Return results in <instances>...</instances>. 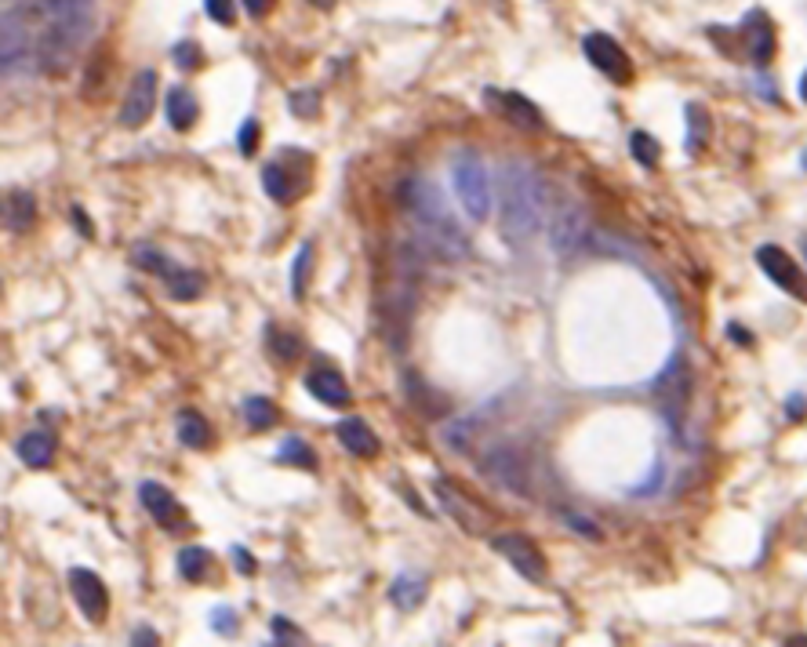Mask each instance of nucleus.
Here are the masks:
<instances>
[{"mask_svg": "<svg viewBox=\"0 0 807 647\" xmlns=\"http://www.w3.org/2000/svg\"><path fill=\"white\" fill-rule=\"evenodd\" d=\"M95 26V0H26L4 11V77H62Z\"/></svg>", "mask_w": 807, "mask_h": 647, "instance_id": "obj_1", "label": "nucleus"}, {"mask_svg": "<svg viewBox=\"0 0 807 647\" xmlns=\"http://www.w3.org/2000/svg\"><path fill=\"white\" fill-rule=\"evenodd\" d=\"M397 193L400 208L408 211L411 222H415L422 251H429V255H437L444 262H466L473 255L466 229L451 215L448 197H444V190H440L437 182L426 179V175H408V179L400 182Z\"/></svg>", "mask_w": 807, "mask_h": 647, "instance_id": "obj_2", "label": "nucleus"}, {"mask_svg": "<svg viewBox=\"0 0 807 647\" xmlns=\"http://www.w3.org/2000/svg\"><path fill=\"white\" fill-rule=\"evenodd\" d=\"M495 197H499L502 208V237L513 244V248H524L531 244L542 226V208H546V197H542V179L528 164L520 160H506L495 175Z\"/></svg>", "mask_w": 807, "mask_h": 647, "instance_id": "obj_3", "label": "nucleus"}, {"mask_svg": "<svg viewBox=\"0 0 807 647\" xmlns=\"http://www.w3.org/2000/svg\"><path fill=\"white\" fill-rule=\"evenodd\" d=\"M309 182H313V153L295 150V146H280L262 168V190L280 208L299 204L306 197Z\"/></svg>", "mask_w": 807, "mask_h": 647, "instance_id": "obj_4", "label": "nucleus"}, {"mask_svg": "<svg viewBox=\"0 0 807 647\" xmlns=\"http://www.w3.org/2000/svg\"><path fill=\"white\" fill-rule=\"evenodd\" d=\"M131 262L139 269H146V273H153V277H160V284L168 288V295L175 302H193L208 288L204 273H197V269L190 266H179L168 251L153 248V244H135V248H131Z\"/></svg>", "mask_w": 807, "mask_h": 647, "instance_id": "obj_5", "label": "nucleus"}, {"mask_svg": "<svg viewBox=\"0 0 807 647\" xmlns=\"http://www.w3.org/2000/svg\"><path fill=\"white\" fill-rule=\"evenodd\" d=\"M451 182H455V193H459L462 208L473 222H484L491 215V179L484 160L473 150H459L451 157Z\"/></svg>", "mask_w": 807, "mask_h": 647, "instance_id": "obj_6", "label": "nucleus"}, {"mask_svg": "<svg viewBox=\"0 0 807 647\" xmlns=\"http://www.w3.org/2000/svg\"><path fill=\"white\" fill-rule=\"evenodd\" d=\"M480 473L488 480H495L499 488L513 491L520 498L535 495V458L524 455L517 444H499L488 455L480 458Z\"/></svg>", "mask_w": 807, "mask_h": 647, "instance_id": "obj_7", "label": "nucleus"}, {"mask_svg": "<svg viewBox=\"0 0 807 647\" xmlns=\"http://www.w3.org/2000/svg\"><path fill=\"white\" fill-rule=\"evenodd\" d=\"M589 237V219L582 204L564 193H553V208H549V244L557 255H575Z\"/></svg>", "mask_w": 807, "mask_h": 647, "instance_id": "obj_8", "label": "nucleus"}, {"mask_svg": "<svg viewBox=\"0 0 807 647\" xmlns=\"http://www.w3.org/2000/svg\"><path fill=\"white\" fill-rule=\"evenodd\" d=\"M491 549H495L502 560H509V568L517 571L524 582H535V586H542V582H546L549 568H546V557L538 553L535 538L520 535V531H509V535L491 538Z\"/></svg>", "mask_w": 807, "mask_h": 647, "instance_id": "obj_9", "label": "nucleus"}, {"mask_svg": "<svg viewBox=\"0 0 807 647\" xmlns=\"http://www.w3.org/2000/svg\"><path fill=\"white\" fill-rule=\"evenodd\" d=\"M582 51H586L589 66L597 73H604V77L611 80V84H629L633 80V62H629V55L622 51V44H618L611 33H586L582 37Z\"/></svg>", "mask_w": 807, "mask_h": 647, "instance_id": "obj_10", "label": "nucleus"}, {"mask_svg": "<svg viewBox=\"0 0 807 647\" xmlns=\"http://www.w3.org/2000/svg\"><path fill=\"white\" fill-rule=\"evenodd\" d=\"M70 593L80 615L88 618L91 626H102L110 615V589L102 586V578L88 568H70Z\"/></svg>", "mask_w": 807, "mask_h": 647, "instance_id": "obj_11", "label": "nucleus"}, {"mask_svg": "<svg viewBox=\"0 0 807 647\" xmlns=\"http://www.w3.org/2000/svg\"><path fill=\"white\" fill-rule=\"evenodd\" d=\"M757 266L764 269L771 277V284H778L786 295L807 302V277H804V269L793 262V255H786V251L775 248V244H764V248H757Z\"/></svg>", "mask_w": 807, "mask_h": 647, "instance_id": "obj_12", "label": "nucleus"}, {"mask_svg": "<svg viewBox=\"0 0 807 647\" xmlns=\"http://www.w3.org/2000/svg\"><path fill=\"white\" fill-rule=\"evenodd\" d=\"M153 110H157V73L142 70L139 77L128 84V91H124V102H120V124L135 131L153 117Z\"/></svg>", "mask_w": 807, "mask_h": 647, "instance_id": "obj_13", "label": "nucleus"}, {"mask_svg": "<svg viewBox=\"0 0 807 647\" xmlns=\"http://www.w3.org/2000/svg\"><path fill=\"white\" fill-rule=\"evenodd\" d=\"M139 502H142V509L157 520L160 528H168V531L186 528V509H182V502L171 495V488H164V484H157V480H142Z\"/></svg>", "mask_w": 807, "mask_h": 647, "instance_id": "obj_14", "label": "nucleus"}, {"mask_svg": "<svg viewBox=\"0 0 807 647\" xmlns=\"http://www.w3.org/2000/svg\"><path fill=\"white\" fill-rule=\"evenodd\" d=\"M484 99H488L491 110L499 113L502 120H509L513 128H520V131H538V128H542V113H538V106L528 99V95H520V91L488 88V91H484Z\"/></svg>", "mask_w": 807, "mask_h": 647, "instance_id": "obj_15", "label": "nucleus"}, {"mask_svg": "<svg viewBox=\"0 0 807 647\" xmlns=\"http://www.w3.org/2000/svg\"><path fill=\"white\" fill-rule=\"evenodd\" d=\"M742 44H746V55L757 66H768L775 59V26L764 11H749L746 22H742Z\"/></svg>", "mask_w": 807, "mask_h": 647, "instance_id": "obj_16", "label": "nucleus"}, {"mask_svg": "<svg viewBox=\"0 0 807 647\" xmlns=\"http://www.w3.org/2000/svg\"><path fill=\"white\" fill-rule=\"evenodd\" d=\"M306 389L320 400V404H328V408H349V404H353V389H349V382L342 379L335 368L309 371Z\"/></svg>", "mask_w": 807, "mask_h": 647, "instance_id": "obj_17", "label": "nucleus"}, {"mask_svg": "<svg viewBox=\"0 0 807 647\" xmlns=\"http://www.w3.org/2000/svg\"><path fill=\"white\" fill-rule=\"evenodd\" d=\"M433 495H437V502L444 506V513H451V517L459 520L462 531H469V535H480V531H484L480 509L473 506V502H466L455 484H448V480H433Z\"/></svg>", "mask_w": 807, "mask_h": 647, "instance_id": "obj_18", "label": "nucleus"}, {"mask_svg": "<svg viewBox=\"0 0 807 647\" xmlns=\"http://www.w3.org/2000/svg\"><path fill=\"white\" fill-rule=\"evenodd\" d=\"M335 437H339V444L349 455H357V458H375L382 451V440L375 437V429L364 419H342L339 426H335Z\"/></svg>", "mask_w": 807, "mask_h": 647, "instance_id": "obj_19", "label": "nucleus"}, {"mask_svg": "<svg viewBox=\"0 0 807 647\" xmlns=\"http://www.w3.org/2000/svg\"><path fill=\"white\" fill-rule=\"evenodd\" d=\"M164 117H168V124L175 131H190L200 117L197 95H193L190 88H182V84L168 88V95H164Z\"/></svg>", "mask_w": 807, "mask_h": 647, "instance_id": "obj_20", "label": "nucleus"}, {"mask_svg": "<svg viewBox=\"0 0 807 647\" xmlns=\"http://www.w3.org/2000/svg\"><path fill=\"white\" fill-rule=\"evenodd\" d=\"M429 593V578L419 575V571H400L393 582H389V600L397 604L400 611H415L426 600Z\"/></svg>", "mask_w": 807, "mask_h": 647, "instance_id": "obj_21", "label": "nucleus"}, {"mask_svg": "<svg viewBox=\"0 0 807 647\" xmlns=\"http://www.w3.org/2000/svg\"><path fill=\"white\" fill-rule=\"evenodd\" d=\"M404 389H408V397H411V408L419 411V415H426V419H440V415L451 411V400H429V397H437V389L429 386L426 379H419L415 371H404Z\"/></svg>", "mask_w": 807, "mask_h": 647, "instance_id": "obj_22", "label": "nucleus"}, {"mask_svg": "<svg viewBox=\"0 0 807 647\" xmlns=\"http://www.w3.org/2000/svg\"><path fill=\"white\" fill-rule=\"evenodd\" d=\"M37 222V200L26 190H11L4 197V229L8 233H26Z\"/></svg>", "mask_w": 807, "mask_h": 647, "instance_id": "obj_23", "label": "nucleus"}, {"mask_svg": "<svg viewBox=\"0 0 807 647\" xmlns=\"http://www.w3.org/2000/svg\"><path fill=\"white\" fill-rule=\"evenodd\" d=\"M15 451H19V458L30 469H44V466H51V458H55V437L44 433V429H30V433H22L19 437Z\"/></svg>", "mask_w": 807, "mask_h": 647, "instance_id": "obj_24", "label": "nucleus"}, {"mask_svg": "<svg viewBox=\"0 0 807 647\" xmlns=\"http://www.w3.org/2000/svg\"><path fill=\"white\" fill-rule=\"evenodd\" d=\"M175 433H179V444H186L190 451H204L211 448V426L208 419L193 408H182L175 415Z\"/></svg>", "mask_w": 807, "mask_h": 647, "instance_id": "obj_25", "label": "nucleus"}, {"mask_svg": "<svg viewBox=\"0 0 807 647\" xmlns=\"http://www.w3.org/2000/svg\"><path fill=\"white\" fill-rule=\"evenodd\" d=\"M175 564H179V575L186 578V582H204L211 571V564H215V553L204 546H182L179 557H175Z\"/></svg>", "mask_w": 807, "mask_h": 647, "instance_id": "obj_26", "label": "nucleus"}, {"mask_svg": "<svg viewBox=\"0 0 807 647\" xmlns=\"http://www.w3.org/2000/svg\"><path fill=\"white\" fill-rule=\"evenodd\" d=\"M277 462L280 466H295V469H317V451L309 448L302 437H284L277 448Z\"/></svg>", "mask_w": 807, "mask_h": 647, "instance_id": "obj_27", "label": "nucleus"}, {"mask_svg": "<svg viewBox=\"0 0 807 647\" xmlns=\"http://www.w3.org/2000/svg\"><path fill=\"white\" fill-rule=\"evenodd\" d=\"M684 120H688V153L695 157V153H702V146L709 142V135H713V120H709V113L698 106V102H691L688 110H684Z\"/></svg>", "mask_w": 807, "mask_h": 647, "instance_id": "obj_28", "label": "nucleus"}, {"mask_svg": "<svg viewBox=\"0 0 807 647\" xmlns=\"http://www.w3.org/2000/svg\"><path fill=\"white\" fill-rule=\"evenodd\" d=\"M269 353L280 360V364H295V360L302 357V349H306V342H302V335H295V331H280V328H269Z\"/></svg>", "mask_w": 807, "mask_h": 647, "instance_id": "obj_29", "label": "nucleus"}, {"mask_svg": "<svg viewBox=\"0 0 807 647\" xmlns=\"http://www.w3.org/2000/svg\"><path fill=\"white\" fill-rule=\"evenodd\" d=\"M244 419H248V426L255 429V433H262V429L277 426V408H273L266 397H248L244 400Z\"/></svg>", "mask_w": 807, "mask_h": 647, "instance_id": "obj_30", "label": "nucleus"}, {"mask_svg": "<svg viewBox=\"0 0 807 647\" xmlns=\"http://www.w3.org/2000/svg\"><path fill=\"white\" fill-rule=\"evenodd\" d=\"M309 262H313V244H299L295 262H291V299L302 302L306 299V277H309Z\"/></svg>", "mask_w": 807, "mask_h": 647, "instance_id": "obj_31", "label": "nucleus"}, {"mask_svg": "<svg viewBox=\"0 0 807 647\" xmlns=\"http://www.w3.org/2000/svg\"><path fill=\"white\" fill-rule=\"evenodd\" d=\"M629 153H633V160H637L640 168H655L658 157H662V146L651 139L648 131H633L629 135Z\"/></svg>", "mask_w": 807, "mask_h": 647, "instance_id": "obj_32", "label": "nucleus"}, {"mask_svg": "<svg viewBox=\"0 0 807 647\" xmlns=\"http://www.w3.org/2000/svg\"><path fill=\"white\" fill-rule=\"evenodd\" d=\"M288 110L299 120H313L320 113V91L317 88H299L288 95Z\"/></svg>", "mask_w": 807, "mask_h": 647, "instance_id": "obj_33", "label": "nucleus"}, {"mask_svg": "<svg viewBox=\"0 0 807 647\" xmlns=\"http://www.w3.org/2000/svg\"><path fill=\"white\" fill-rule=\"evenodd\" d=\"M171 62H175L182 73L200 70V62H204V55H200V44H197V40H179V44L171 48Z\"/></svg>", "mask_w": 807, "mask_h": 647, "instance_id": "obj_34", "label": "nucleus"}, {"mask_svg": "<svg viewBox=\"0 0 807 647\" xmlns=\"http://www.w3.org/2000/svg\"><path fill=\"white\" fill-rule=\"evenodd\" d=\"M269 629H273V644H306V633H302L295 622H288L284 615L273 618Z\"/></svg>", "mask_w": 807, "mask_h": 647, "instance_id": "obj_35", "label": "nucleus"}, {"mask_svg": "<svg viewBox=\"0 0 807 647\" xmlns=\"http://www.w3.org/2000/svg\"><path fill=\"white\" fill-rule=\"evenodd\" d=\"M237 150H240V157H255V153H259V120L255 117H248L244 124H240Z\"/></svg>", "mask_w": 807, "mask_h": 647, "instance_id": "obj_36", "label": "nucleus"}, {"mask_svg": "<svg viewBox=\"0 0 807 647\" xmlns=\"http://www.w3.org/2000/svg\"><path fill=\"white\" fill-rule=\"evenodd\" d=\"M204 11H208V19H215L219 26H237V4L233 0H204Z\"/></svg>", "mask_w": 807, "mask_h": 647, "instance_id": "obj_37", "label": "nucleus"}, {"mask_svg": "<svg viewBox=\"0 0 807 647\" xmlns=\"http://www.w3.org/2000/svg\"><path fill=\"white\" fill-rule=\"evenodd\" d=\"M240 626V615L233 608H226V604H219V608L211 611V629L215 633H222V637H233Z\"/></svg>", "mask_w": 807, "mask_h": 647, "instance_id": "obj_38", "label": "nucleus"}, {"mask_svg": "<svg viewBox=\"0 0 807 647\" xmlns=\"http://www.w3.org/2000/svg\"><path fill=\"white\" fill-rule=\"evenodd\" d=\"M230 553H233V564H237L240 575H251V571H255V557H251L244 546H233Z\"/></svg>", "mask_w": 807, "mask_h": 647, "instance_id": "obj_39", "label": "nucleus"}, {"mask_svg": "<svg viewBox=\"0 0 807 647\" xmlns=\"http://www.w3.org/2000/svg\"><path fill=\"white\" fill-rule=\"evenodd\" d=\"M240 4H244V11H248L251 19H266L277 0H240Z\"/></svg>", "mask_w": 807, "mask_h": 647, "instance_id": "obj_40", "label": "nucleus"}, {"mask_svg": "<svg viewBox=\"0 0 807 647\" xmlns=\"http://www.w3.org/2000/svg\"><path fill=\"white\" fill-rule=\"evenodd\" d=\"M564 524H571L575 531H582L586 538H600V528L597 524H586V520L578 517V513H564Z\"/></svg>", "mask_w": 807, "mask_h": 647, "instance_id": "obj_41", "label": "nucleus"}, {"mask_svg": "<svg viewBox=\"0 0 807 647\" xmlns=\"http://www.w3.org/2000/svg\"><path fill=\"white\" fill-rule=\"evenodd\" d=\"M128 644H139V647H153V644H160V637L153 633L150 626H139L135 633L128 637Z\"/></svg>", "mask_w": 807, "mask_h": 647, "instance_id": "obj_42", "label": "nucleus"}, {"mask_svg": "<svg viewBox=\"0 0 807 647\" xmlns=\"http://www.w3.org/2000/svg\"><path fill=\"white\" fill-rule=\"evenodd\" d=\"M70 219H73V222H77V229H80V237H88V240H91V237H95V229H91V222H88V215H84V211H80V208H73V211H70Z\"/></svg>", "mask_w": 807, "mask_h": 647, "instance_id": "obj_43", "label": "nucleus"}, {"mask_svg": "<svg viewBox=\"0 0 807 647\" xmlns=\"http://www.w3.org/2000/svg\"><path fill=\"white\" fill-rule=\"evenodd\" d=\"M728 335H731V339H738V346H749V331H742L738 324H731Z\"/></svg>", "mask_w": 807, "mask_h": 647, "instance_id": "obj_44", "label": "nucleus"}, {"mask_svg": "<svg viewBox=\"0 0 807 647\" xmlns=\"http://www.w3.org/2000/svg\"><path fill=\"white\" fill-rule=\"evenodd\" d=\"M789 415H793V419H800V415H804V397H793V404H789Z\"/></svg>", "mask_w": 807, "mask_h": 647, "instance_id": "obj_45", "label": "nucleus"}, {"mask_svg": "<svg viewBox=\"0 0 807 647\" xmlns=\"http://www.w3.org/2000/svg\"><path fill=\"white\" fill-rule=\"evenodd\" d=\"M800 99L807 102V73H804V77H800Z\"/></svg>", "mask_w": 807, "mask_h": 647, "instance_id": "obj_46", "label": "nucleus"}, {"mask_svg": "<svg viewBox=\"0 0 807 647\" xmlns=\"http://www.w3.org/2000/svg\"><path fill=\"white\" fill-rule=\"evenodd\" d=\"M804 168H807V150H804Z\"/></svg>", "mask_w": 807, "mask_h": 647, "instance_id": "obj_47", "label": "nucleus"}, {"mask_svg": "<svg viewBox=\"0 0 807 647\" xmlns=\"http://www.w3.org/2000/svg\"><path fill=\"white\" fill-rule=\"evenodd\" d=\"M804 248H807V240H804Z\"/></svg>", "mask_w": 807, "mask_h": 647, "instance_id": "obj_48", "label": "nucleus"}]
</instances>
